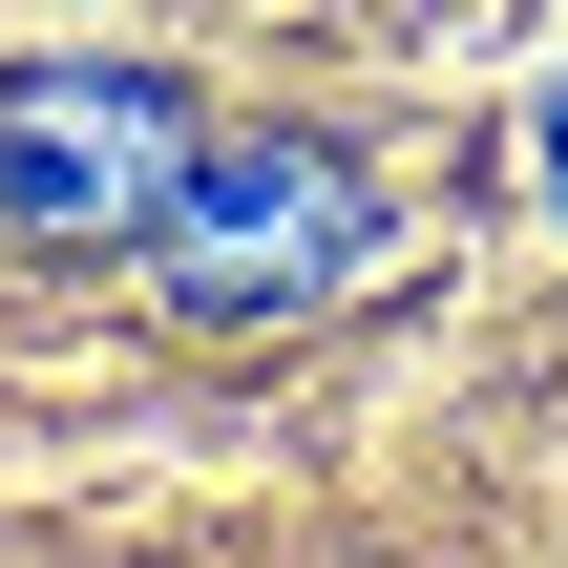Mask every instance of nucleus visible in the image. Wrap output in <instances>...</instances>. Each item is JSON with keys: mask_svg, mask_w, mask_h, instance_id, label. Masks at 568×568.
I'll list each match as a JSON object with an SVG mask.
<instances>
[{"mask_svg": "<svg viewBox=\"0 0 568 568\" xmlns=\"http://www.w3.org/2000/svg\"><path fill=\"white\" fill-rule=\"evenodd\" d=\"M358 253H379V169H358L337 126H232V148H190L169 211H148V274H169V316H211V337L337 295Z\"/></svg>", "mask_w": 568, "mask_h": 568, "instance_id": "1", "label": "nucleus"}, {"mask_svg": "<svg viewBox=\"0 0 568 568\" xmlns=\"http://www.w3.org/2000/svg\"><path fill=\"white\" fill-rule=\"evenodd\" d=\"M190 169V84L169 63H21L0 84V232L21 253H148Z\"/></svg>", "mask_w": 568, "mask_h": 568, "instance_id": "2", "label": "nucleus"}, {"mask_svg": "<svg viewBox=\"0 0 568 568\" xmlns=\"http://www.w3.org/2000/svg\"><path fill=\"white\" fill-rule=\"evenodd\" d=\"M548 211H568V105H548Z\"/></svg>", "mask_w": 568, "mask_h": 568, "instance_id": "3", "label": "nucleus"}]
</instances>
